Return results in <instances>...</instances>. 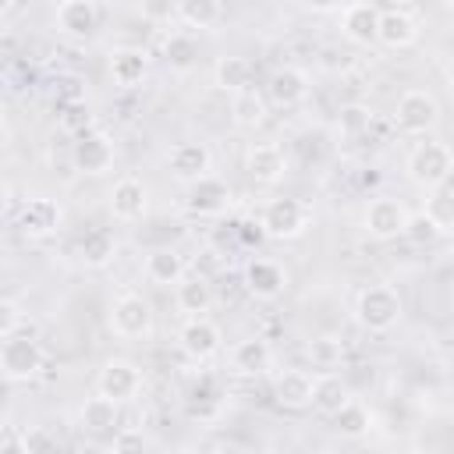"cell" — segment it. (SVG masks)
<instances>
[{"mask_svg":"<svg viewBox=\"0 0 454 454\" xmlns=\"http://www.w3.org/2000/svg\"><path fill=\"white\" fill-rule=\"evenodd\" d=\"M376 21H380V7L376 4L355 0V4L340 7V32L358 46H372L376 43Z\"/></svg>","mask_w":454,"mask_h":454,"instance_id":"obj_18","label":"cell"},{"mask_svg":"<svg viewBox=\"0 0 454 454\" xmlns=\"http://www.w3.org/2000/svg\"><path fill=\"white\" fill-rule=\"evenodd\" d=\"M110 454H149V436L142 429H117Z\"/></svg>","mask_w":454,"mask_h":454,"instance_id":"obj_36","label":"cell"},{"mask_svg":"<svg viewBox=\"0 0 454 454\" xmlns=\"http://www.w3.org/2000/svg\"><path fill=\"white\" fill-rule=\"evenodd\" d=\"M117 255V241L110 231H89L82 241H78V259L92 270H103L110 259Z\"/></svg>","mask_w":454,"mask_h":454,"instance_id":"obj_32","label":"cell"},{"mask_svg":"<svg viewBox=\"0 0 454 454\" xmlns=\"http://www.w3.org/2000/svg\"><path fill=\"white\" fill-rule=\"evenodd\" d=\"M241 454H255V450H241Z\"/></svg>","mask_w":454,"mask_h":454,"instance_id":"obj_47","label":"cell"},{"mask_svg":"<svg viewBox=\"0 0 454 454\" xmlns=\"http://www.w3.org/2000/svg\"><path fill=\"white\" fill-rule=\"evenodd\" d=\"M270 362H273V351L262 337H245L231 348V369L238 376H259L270 369Z\"/></svg>","mask_w":454,"mask_h":454,"instance_id":"obj_24","label":"cell"},{"mask_svg":"<svg viewBox=\"0 0 454 454\" xmlns=\"http://www.w3.org/2000/svg\"><path fill=\"white\" fill-rule=\"evenodd\" d=\"M110 330L124 340H138L153 333V305L142 294H121L110 305Z\"/></svg>","mask_w":454,"mask_h":454,"instance_id":"obj_8","label":"cell"},{"mask_svg":"<svg viewBox=\"0 0 454 454\" xmlns=\"http://www.w3.org/2000/svg\"><path fill=\"white\" fill-rule=\"evenodd\" d=\"M248 82H252V64H248L245 57H220V60L213 64V85H216L220 92L238 96V92L252 89Z\"/></svg>","mask_w":454,"mask_h":454,"instance_id":"obj_26","label":"cell"},{"mask_svg":"<svg viewBox=\"0 0 454 454\" xmlns=\"http://www.w3.org/2000/svg\"><path fill=\"white\" fill-rule=\"evenodd\" d=\"M11 11H18V7H14L11 0H0V18H4V14H11Z\"/></svg>","mask_w":454,"mask_h":454,"instance_id":"obj_44","label":"cell"},{"mask_svg":"<svg viewBox=\"0 0 454 454\" xmlns=\"http://www.w3.org/2000/svg\"><path fill=\"white\" fill-rule=\"evenodd\" d=\"M355 319L369 333H387L401 323V294L390 284H372L355 298Z\"/></svg>","mask_w":454,"mask_h":454,"instance_id":"obj_3","label":"cell"},{"mask_svg":"<svg viewBox=\"0 0 454 454\" xmlns=\"http://www.w3.org/2000/svg\"><path fill=\"white\" fill-rule=\"evenodd\" d=\"M365 124H369V110H365V106H344V110H340V131L355 135V131H362Z\"/></svg>","mask_w":454,"mask_h":454,"instance_id":"obj_41","label":"cell"},{"mask_svg":"<svg viewBox=\"0 0 454 454\" xmlns=\"http://www.w3.org/2000/svg\"><path fill=\"white\" fill-rule=\"evenodd\" d=\"M7 206H11V188H7L4 181H0V216L7 213Z\"/></svg>","mask_w":454,"mask_h":454,"instance_id":"obj_43","label":"cell"},{"mask_svg":"<svg viewBox=\"0 0 454 454\" xmlns=\"http://www.w3.org/2000/svg\"><path fill=\"white\" fill-rule=\"evenodd\" d=\"M177 348H181L192 362H206V358H213V355L223 348V333H220V326H216L213 319L192 316V319L177 330Z\"/></svg>","mask_w":454,"mask_h":454,"instance_id":"obj_10","label":"cell"},{"mask_svg":"<svg viewBox=\"0 0 454 454\" xmlns=\"http://www.w3.org/2000/svg\"><path fill=\"white\" fill-rule=\"evenodd\" d=\"M312 383H316V376L312 372H305V369H284L277 380H273V397H277V404H284V408H309L312 404Z\"/></svg>","mask_w":454,"mask_h":454,"instance_id":"obj_20","label":"cell"},{"mask_svg":"<svg viewBox=\"0 0 454 454\" xmlns=\"http://www.w3.org/2000/svg\"><path fill=\"white\" fill-rule=\"evenodd\" d=\"M167 167H170V174H174L177 181L195 184V181L209 177V170H213V153H209L206 142H177V145H170V153H167Z\"/></svg>","mask_w":454,"mask_h":454,"instance_id":"obj_11","label":"cell"},{"mask_svg":"<svg viewBox=\"0 0 454 454\" xmlns=\"http://www.w3.org/2000/svg\"><path fill=\"white\" fill-rule=\"evenodd\" d=\"M18 227H21V234H28V238H50V234L60 227V206H57L53 199H46V195H35V199H28V202L21 206Z\"/></svg>","mask_w":454,"mask_h":454,"instance_id":"obj_19","label":"cell"},{"mask_svg":"<svg viewBox=\"0 0 454 454\" xmlns=\"http://www.w3.org/2000/svg\"><path fill=\"white\" fill-rule=\"evenodd\" d=\"M142 270H145V277H149L153 284H160V287L181 284V280L188 277V262H184V255H181L177 248H153V252L145 255Z\"/></svg>","mask_w":454,"mask_h":454,"instance_id":"obj_22","label":"cell"},{"mask_svg":"<svg viewBox=\"0 0 454 454\" xmlns=\"http://www.w3.org/2000/svg\"><path fill=\"white\" fill-rule=\"evenodd\" d=\"M106 67H110L114 85L135 89V85H142L145 74H149V53H145L142 46H117V50L110 53Z\"/></svg>","mask_w":454,"mask_h":454,"instance_id":"obj_17","label":"cell"},{"mask_svg":"<svg viewBox=\"0 0 454 454\" xmlns=\"http://www.w3.org/2000/svg\"><path fill=\"white\" fill-rule=\"evenodd\" d=\"M121 422V404H114L110 397H99L92 394L82 408H78V426L92 436H103V433H114V426Z\"/></svg>","mask_w":454,"mask_h":454,"instance_id":"obj_25","label":"cell"},{"mask_svg":"<svg viewBox=\"0 0 454 454\" xmlns=\"http://www.w3.org/2000/svg\"><path fill=\"white\" fill-rule=\"evenodd\" d=\"M231 202V188H227V181H220V177H202V181H195V184H188V199H184V206L192 209V213H199V216H213V213H220L223 206Z\"/></svg>","mask_w":454,"mask_h":454,"instance_id":"obj_21","label":"cell"},{"mask_svg":"<svg viewBox=\"0 0 454 454\" xmlns=\"http://www.w3.org/2000/svg\"><path fill=\"white\" fill-rule=\"evenodd\" d=\"M344 401H351L348 397V387H344V380L337 376V372H319L316 376V383H312V408L319 411V415H333Z\"/></svg>","mask_w":454,"mask_h":454,"instance_id":"obj_28","label":"cell"},{"mask_svg":"<svg viewBox=\"0 0 454 454\" xmlns=\"http://www.w3.org/2000/svg\"><path fill=\"white\" fill-rule=\"evenodd\" d=\"M422 213L433 220V227L440 231V238L454 231V202H450V181L429 192V199H426V209H422Z\"/></svg>","mask_w":454,"mask_h":454,"instance_id":"obj_34","label":"cell"},{"mask_svg":"<svg viewBox=\"0 0 454 454\" xmlns=\"http://www.w3.org/2000/svg\"><path fill=\"white\" fill-rule=\"evenodd\" d=\"M78 454H110V450H103V447H82Z\"/></svg>","mask_w":454,"mask_h":454,"instance_id":"obj_45","label":"cell"},{"mask_svg":"<svg viewBox=\"0 0 454 454\" xmlns=\"http://www.w3.org/2000/svg\"><path fill=\"white\" fill-rule=\"evenodd\" d=\"M312 227V209L294 195H277L262 206L259 231L273 241H294Z\"/></svg>","mask_w":454,"mask_h":454,"instance_id":"obj_2","label":"cell"},{"mask_svg":"<svg viewBox=\"0 0 454 454\" xmlns=\"http://www.w3.org/2000/svg\"><path fill=\"white\" fill-rule=\"evenodd\" d=\"M245 170H248V177L255 181V184H277V181H284V174H287V156H284V149L277 145V142H252L248 149H245Z\"/></svg>","mask_w":454,"mask_h":454,"instance_id":"obj_14","label":"cell"},{"mask_svg":"<svg viewBox=\"0 0 454 454\" xmlns=\"http://www.w3.org/2000/svg\"><path fill=\"white\" fill-rule=\"evenodd\" d=\"M142 390V369L131 358H106L96 372V394L110 397L114 404L135 401Z\"/></svg>","mask_w":454,"mask_h":454,"instance_id":"obj_6","label":"cell"},{"mask_svg":"<svg viewBox=\"0 0 454 454\" xmlns=\"http://www.w3.org/2000/svg\"><path fill=\"white\" fill-rule=\"evenodd\" d=\"M21 440H25V447H28V454H60L57 450V440L46 433V429H28V433H21Z\"/></svg>","mask_w":454,"mask_h":454,"instance_id":"obj_39","label":"cell"},{"mask_svg":"<svg viewBox=\"0 0 454 454\" xmlns=\"http://www.w3.org/2000/svg\"><path fill=\"white\" fill-rule=\"evenodd\" d=\"M4 131H7V117H4V110H0V138H4Z\"/></svg>","mask_w":454,"mask_h":454,"instance_id":"obj_46","label":"cell"},{"mask_svg":"<svg viewBox=\"0 0 454 454\" xmlns=\"http://www.w3.org/2000/svg\"><path fill=\"white\" fill-rule=\"evenodd\" d=\"M394 124L404 135H429L440 124V103L429 89H408L397 96L394 106Z\"/></svg>","mask_w":454,"mask_h":454,"instance_id":"obj_5","label":"cell"},{"mask_svg":"<svg viewBox=\"0 0 454 454\" xmlns=\"http://www.w3.org/2000/svg\"><path fill=\"white\" fill-rule=\"evenodd\" d=\"M174 18L188 28H213L223 18V7L216 0H181L174 4Z\"/></svg>","mask_w":454,"mask_h":454,"instance_id":"obj_31","label":"cell"},{"mask_svg":"<svg viewBox=\"0 0 454 454\" xmlns=\"http://www.w3.org/2000/svg\"><path fill=\"white\" fill-rule=\"evenodd\" d=\"M43 344L32 333H11L0 340V376L11 383H28L43 372Z\"/></svg>","mask_w":454,"mask_h":454,"instance_id":"obj_4","label":"cell"},{"mask_svg":"<svg viewBox=\"0 0 454 454\" xmlns=\"http://www.w3.org/2000/svg\"><path fill=\"white\" fill-rule=\"evenodd\" d=\"M231 121L238 128H245V131L259 128L266 121V96L255 92V89H245V92L231 96Z\"/></svg>","mask_w":454,"mask_h":454,"instance_id":"obj_29","label":"cell"},{"mask_svg":"<svg viewBox=\"0 0 454 454\" xmlns=\"http://www.w3.org/2000/svg\"><path fill=\"white\" fill-rule=\"evenodd\" d=\"M245 287H248V294H255L262 301H273L287 287V270L273 259H248L245 262Z\"/></svg>","mask_w":454,"mask_h":454,"instance_id":"obj_16","label":"cell"},{"mask_svg":"<svg viewBox=\"0 0 454 454\" xmlns=\"http://www.w3.org/2000/svg\"><path fill=\"white\" fill-rule=\"evenodd\" d=\"M450 167H454V156H450V145L447 142H436V138H426V142H415L408 160H404V170H408V181L433 192L440 184L450 181Z\"/></svg>","mask_w":454,"mask_h":454,"instance_id":"obj_1","label":"cell"},{"mask_svg":"<svg viewBox=\"0 0 454 454\" xmlns=\"http://www.w3.org/2000/svg\"><path fill=\"white\" fill-rule=\"evenodd\" d=\"M401 238H408V241H415V245H433V241L440 238V231L433 227V220H429L426 213H411Z\"/></svg>","mask_w":454,"mask_h":454,"instance_id":"obj_37","label":"cell"},{"mask_svg":"<svg viewBox=\"0 0 454 454\" xmlns=\"http://www.w3.org/2000/svg\"><path fill=\"white\" fill-rule=\"evenodd\" d=\"M71 163L82 174H106L114 167V142L103 131H85L71 142Z\"/></svg>","mask_w":454,"mask_h":454,"instance_id":"obj_12","label":"cell"},{"mask_svg":"<svg viewBox=\"0 0 454 454\" xmlns=\"http://www.w3.org/2000/svg\"><path fill=\"white\" fill-rule=\"evenodd\" d=\"M305 358L312 362V369L319 372H337V365L344 362V344L337 337H312L305 344Z\"/></svg>","mask_w":454,"mask_h":454,"instance_id":"obj_33","label":"cell"},{"mask_svg":"<svg viewBox=\"0 0 454 454\" xmlns=\"http://www.w3.org/2000/svg\"><path fill=\"white\" fill-rule=\"evenodd\" d=\"M60 128L67 131V135H85V131H92V114H89V106H85V99H67L64 103V110H60Z\"/></svg>","mask_w":454,"mask_h":454,"instance_id":"obj_35","label":"cell"},{"mask_svg":"<svg viewBox=\"0 0 454 454\" xmlns=\"http://www.w3.org/2000/svg\"><path fill=\"white\" fill-rule=\"evenodd\" d=\"M18 326H21V309H18V301L0 298V340L11 337V333H18Z\"/></svg>","mask_w":454,"mask_h":454,"instance_id":"obj_40","label":"cell"},{"mask_svg":"<svg viewBox=\"0 0 454 454\" xmlns=\"http://www.w3.org/2000/svg\"><path fill=\"white\" fill-rule=\"evenodd\" d=\"M0 454H28V447H25L21 433H7V436L0 440Z\"/></svg>","mask_w":454,"mask_h":454,"instance_id":"obj_42","label":"cell"},{"mask_svg":"<svg viewBox=\"0 0 454 454\" xmlns=\"http://www.w3.org/2000/svg\"><path fill=\"white\" fill-rule=\"evenodd\" d=\"M376 43L387 50H408L419 43V18L411 7L394 4V7H380V21H376Z\"/></svg>","mask_w":454,"mask_h":454,"instance_id":"obj_9","label":"cell"},{"mask_svg":"<svg viewBox=\"0 0 454 454\" xmlns=\"http://www.w3.org/2000/svg\"><path fill=\"white\" fill-rule=\"evenodd\" d=\"M53 25L67 39H92L99 28V7L92 0H64L53 11Z\"/></svg>","mask_w":454,"mask_h":454,"instance_id":"obj_13","label":"cell"},{"mask_svg":"<svg viewBox=\"0 0 454 454\" xmlns=\"http://www.w3.org/2000/svg\"><path fill=\"white\" fill-rule=\"evenodd\" d=\"M110 213L121 223H135L149 213V188L138 177H117L110 188Z\"/></svg>","mask_w":454,"mask_h":454,"instance_id":"obj_15","label":"cell"},{"mask_svg":"<svg viewBox=\"0 0 454 454\" xmlns=\"http://www.w3.org/2000/svg\"><path fill=\"white\" fill-rule=\"evenodd\" d=\"M333 429L344 436V440H362V436H369L372 433V411L362 404V401H344L333 415Z\"/></svg>","mask_w":454,"mask_h":454,"instance_id":"obj_27","label":"cell"},{"mask_svg":"<svg viewBox=\"0 0 454 454\" xmlns=\"http://www.w3.org/2000/svg\"><path fill=\"white\" fill-rule=\"evenodd\" d=\"M408 216H411V213H408V206H404L401 199H394V195H376V199H369V206H365V213H362V227H365V234L376 238V241H394V238L404 234Z\"/></svg>","mask_w":454,"mask_h":454,"instance_id":"obj_7","label":"cell"},{"mask_svg":"<svg viewBox=\"0 0 454 454\" xmlns=\"http://www.w3.org/2000/svg\"><path fill=\"white\" fill-rule=\"evenodd\" d=\"M163 53H167V60H170V64H177V67H188V64H192V57H195V43H192L188 35L174 32V35L167 39Z\"/></svg>","mask_w":454,"mask_h":454,"instance_id":"obj_38","label":"cell"},{"mask_svg":"<svg viewBox=\"0 0 454 454\" xmlns=\"http://www.w3.org/2000/svg\"><path fill=\"white\" fill-rule=\"evenodd\" d=\"M174 298H177V309L188 312V319H192V316H206L209 305H213V287H209L202 277H184V280L177 284Z\"/></svg>","mask_w":454,"mask_h":454,"instance_id":"obj_30","label":"cell"},{"mask_svg":"<svg viewBox=\"0 0 454 454\" xmlns=\"http://www.w3.org/2000/svg\"><path fill=\"white\" fill-rule=\"evenodd\" d=\"M266 96L277 106H298L309 96V74L301 67H280V71H273V78L266 85Z\"/></svg>","mask_w":454,"mask_h":454,"instance_id":"obj_23","label":"cell"}]
</instances>
